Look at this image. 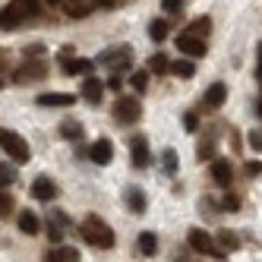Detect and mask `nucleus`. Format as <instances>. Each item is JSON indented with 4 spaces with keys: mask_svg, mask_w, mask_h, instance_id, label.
<instances>
[{
    "mask_svg": "<svg viewBox=\"0 0 262 262\" xmlns=\"http://www.w3.org/2000/svg\"><path fill=\"white\" fill-rule=\"evenodd\" d=\"M79 234H82V237L92 243V247H101V250L114 247V231H111V228H107V224H104L98 215H89V218L82 221Z\"/></svg>",
    "mask_w": 262,
    "mask_h": 262,
    "instance_id": "f257e3e1",
    "label": "nucleus"
},
{
    "mask_svg": "<svg viewBox=\"0 0 262 262\" xmlns=\"http://www.w3.org/2000/svg\"><path fill=\"white\" fill-rule=\"evenodd\" d=\"M0 148H4L13 161H29V158H32L29 142H26L19 133H13V129H0Z\"/></svg>",
    "mask_w": 262,
    "mask_h": 262,
    "instance_id": "f03ea898",
    "label": "nucleus"
},
{
    "mask_svg": "<svg viewBox=\"0 0 262 262\" xmlns=\"http://www.w3.org/2000/svg\"><path fill=\"white\" fill-rule=\"evenodd\" d=\"M186 240H190V247L196 250V253H205V256H215V259H221L224 253H221V247H218V243L209 237V234H205L202 228H193L190 231V237H186Z\"/></svg>",
    "mask_w": 262,
    "mask_h": 262,
    "instance_id": "7ed1b4c3",
    "label": "nucleus"
},
{
    "mask_svg": "<svg viewBox=\"0 0 262 262\" xmlns=\"http://www.w3.org/2000/svg\"><path fill=\"white\" fill-rule=\"evenodd\" d=\"M101 67H111V70H126L129 63H133V48H111L104 51L98 57Z\"/></svg>",
    "mask_w": 262,
    "mask_h": 262,
    "instance_id": "20e7f679",
    "label": "nucleus"
},
{
    "mask_svg": "<svg viewBox=\"0 0 262 262\" xmlns=\"http://www.w3.org/2000/svg\"><path fill=\"white\" fill-rule=\"evenodd\" d=\"M114 117H117L120 123H136V120L142 117V104H139L136 98H120V101L114 104Z\"/></svg>",
    "mask_w": 262,
    "mask_h": 262,
    "instance_id": "39448f33",
    "label": "nucleus"
},
{
    "mask_svg": "<svg viewBox=\"0 0 262 262\" xmlns=\"http://www.w3.org/2000/svg\"><path fill=\"white\" fill-rule=\"evenodd\" d=\"M48 76V63L45 60H29L16 70V82H38Z\"/></svg>",
    "mask_w": 262,
    "mask_h": 262,
    "instance_id": "423d86ee",
    "label": "nucleus"
},
{
    "mask_svg": "<svg viewBox=\"0 0 262 262\" xmlns=\"http://www.w3.org/2000/svg\"><path fill=\"white\" fill-rule=\"evenodd\" d=\"M23 23H26V10L16 4V0L0 10V29H16V26H23Z\"/></svg>",
    "mask_w": 262,
    "mask_h": 262,
    "instance_id": "0eeeda50",
    "label": "nucleus"
},
{
    "mask_svg": "<svg viewBox=\"0 0 262 262\" xmlns=\"http://www.w3.org/2000/svg\"><path fill=\"white\" fill-rule=\"evenodd\" d=\"M63 70L70 73V76H76V73H79V76H89V73H92V63L89 60H82V57H73V48H63Z\"/></svg>",
    "mask_w": 262,
    "mask_h": 262,
    "instance_id": "6e6552de",
    "label": "nucleus"
},
{
    "mask_svg": "<svg viewBox=\"0 0 262 262\" xmlns=\"http://www.w3.org/2000/svg\"><path fill=\"white\" fill-rule=\"evenodd\" d=\"M89 158L95 164H111V158H114V145H111V139H95L89 145Z\"/></svg>",
    "mask_w": 262,
    "mask_h": 262,
    "instance_id": "1a4fd4ad",
    "label": "nucleus"
},
{
    "mask_svg": "<svg viewBox=\"0 0 262 262\" xmlns=\"http://www.w3.org/2000/svg\"><path fill=\"white\" fill-rule=\"evenodd\" d=\"M82 98L89 104H101V98H104V82L98 76H85L82 79Z\"/></svg>",
    "mask_w": 262,
    "mask_h": 262,
    "instance_id": "9d476101",
    "label": "nucleus"
},
{
    "mask_svg": "<svg viewBox=\"0 0 262 262\" xmlns=\"http://www.w3.org/2000/svg\"><path fill=\"white\" fill-rule=\"evenodd\" d=\"M177 48L186 54V57H202V54H205V41L196 38V35H190V32H183L177 38Z\"/></svg>",
    "mask_w": 262,
    "mask_h": 262,
    "instance_id": "9b49d317",
    "label": "nucleus"
},
{
    "mask_svg": "<svg viewBox=\"0 0 262 262\" xmlns=\"http://www.w3.org/2000/svg\"><path fill=\"white\" fill-rule=\"evenodd\" d=\"M73 101H76V95H70V92H45V95H38L41 107H70Z\"/></svg>",
    "mask_w": 262,
    "mask_h": 262,
    "instance_id": "f8f14e48",
    "label": "nucleus"
},
{
    "mask_svg": "<svg viewBox=\"0 0 262 262\" xmlns=\"http://www.w3.org/2000/svg\"><path fill=\"white\" fill-rule=\"evenodd\" d=\"M212 180H215L218 186H231V180H234V167L224 161V158H215V161H212Z\"/></svg>",
    "mask_w": 262,
    "mask_h": 262,
    "instance_id": "ddd939ff",
    "label": "nucleus"
},
{
    "mask_svg": "<svg viewBox=\"0 0 262 262\" xmlns=\"http://www.w3.org/2000/svg\"><path fill=\"white\" fill-rule=\"evenodd\" d=\"M32 196H35V199L51 202L54 196H57V186H54V180H51V177H38V180L32 183Z\"/></svg>",
    "mask_w": 262,
    "mask_h": 262,
    "instance_id": "4468645a",
    "label": "nucleus"
},
{
    "mask_svg": "<svg viewBox=\"0 0 262 262\" xmlns=\"http://www.w3.org/2000/svg\"><path fill=\"white\" fill-rule=\"evenodd\" d=\"M129 148H133V164L139 167H148V161H152V155H148V145H145V139L142 136H133V142H129Z\"/></svg>",
    "mask_w": 262,
    "mask_h": 262,
    "instance_id": "2eb2a0df",
    "label": "nucleus"
},
{
    "mask_svg": "<svg viewBox=\"0 0 262 262\" xmlns=\"http://www.w3.org/2000/svg\"><path fill=\"white\" fill-rule=\"evenodd\" d=\"M224 98H228V89H224V82H212L202 101L209 104V107H221V104H224Z\"/></svg>",
    "mask_w": 262,
    "mask_h": 262,
    "instance_id": "dca6fc26",
    "label": "nucleus"
},
{
    "mask_svg": "<svg viewBox=\"0 0 262 262\" xmlns=\"http://www.w3.org/2000/svg\"><path fill=\"white\" fill-rule=\"evenodd\" d=\"M19 231H23V234H29V237H35V234L41 231V221H38V215L26 209V212L19 215Z\"/></svg>",
    "mask_w": 262,
    "mask_h": 262,
    "instance_id": "f3484780",
    "label": "nucleus"
},
{
    "mask_svg": "<svg viewBox=\"0 0 262 262\" xmlns=\"http://www.w3.org/2000/svg\"><path fill=\"white\" fill-rule=\"evenodd\" d=\"M67 16H70V19H85V16L92 13V4H89V0H67Z\"/></svg>",
    "mask_w": 262,
    "mask_h": 262,
    "instance_id": "a211bd4d",
    "label": "nucleus"
},
{
    "mask_svg": "<svg viewBox=\"0 0 262 262\" xmlns=\"http://www.w3.org/2000/svg\"><path fill=\"white\" fill-rule=\"evenodd\" d=\"M76 259H79V253L73 247H60V250H54V253L45 256V262H76Z\"/></svg>",
    "mask_w": 262,
    "mask_h": 262,
    "instance_id": "6ab92c4d",
    "label": "nucleus"
},
{
    "mask_svg": "<svg viewBox=\"0 0 262 262\" xmlns=\"http://www.w3.org/2000/svg\"><path fill=\"white\" fill-rule=\"evenodd\" d=\"M60 136H67V139H82L85 129H82L79 120H63V123H60Z\"/></svg>",
    "mask_w": 262,
    "mask_h": 262,
    "instance_id": "aec40b11",
    "label": "nucleus"
},
{
    "mask_svg": "<svg viewBox=\"0 0 262 262\" xmlns=\"http://www.w3.org/2000/svg\"><path fill=\"white\" fill-rule=\"evenodd\" d=\"M155 250H158V237L155 234H139V253L142 256H155Z\"/></svg>",
    "mask_w": 262,
    "mask_h": 262,
    "instance_id": "412c9836",
    "label": "nucleus"
},
{
    "mask_svg": "<svg viewBox=\"0 0 262 262\" xmlns=\"http://www.w3.org/2000/svg\"><path fill=\"white\" fill-rule=\"evenodd\" d=\"M129 209H133L136 215H142V212H145V193H142V190H136V186L129 190Z\"/></svg>",
    "mask_w": 262,
    "mask_h": 262,
    "instance_id": "4be33fe9",
    "label": "nucleus"
},
{
    "mask_svg": "<svg viewBox=\"0 0 262 262\" xmlns=\"http://www.w3.org/2000/svg\"><path fill=\"white\" fill-rule=\"evenodd\" d=\"M209 29H212V19L209 16H199V19H193V26H190V35L202 38V35H209Z\"/></svg>",
    "mask_w": 262,
    "mask_h": 262,
    "instance_id": "5701e85b",
    "label": "nucleus"
},
{
    "mask_svg": "<svg viewBox=\"0 0 262 262\" xmlns=\"http://www.w3.org/2000/svg\"><path fill=\"white\" fill-rule=\"evenodd\" d=\"M148 38H152V41H164L167 38V23L164 19H155L152 26H148Z\"/></svg>",
    "mask_w": 262,
    "mask_h": 262,
    "instance_id": "b1692460",
    "label": "nucleus"
},
{
    "mask_svg": "<svg viewBox=\"0 0 262 262\" xmlns=\"http://www.w3.org/2000/svg\"><path fill=\"white\" fill-rule=\"evenodd\" d=\"M171 73H177L180 79H190V76H193V63H190V60H174V63H171Z\"/></svg>",
    "mask_w": 262,
    "mask_h": 262,
    "instance_id": "393cba45",
    "label": "nucleus"
},
{
    "mask_svg": "<svg viewBox=\"0 0 262 262\" xmlns=\"http://www.w3.org/2000/svg\"><path fill=\"white\" fill-rule=\"evenodd\" d=\"M148 70H152V73H167V70H171V60H167L164 54H155V57L148 60Z\"/></svg>",
    "mask_w": 262,
    "mask_h": 262,
    "instance_id": "a878e982",
    "label": "nucleus"
},
{
    "mask_svg": "<svg viewBox=\"0 0 262 262\" xmlns=\"http://www.w3.org/2000/svg\"><path fill=\"white\" fill-rule=\"evenodd\" d=\"M129 82H133L136 92H145V89H148V70H136L133 76H129Z\"/></svg>",
    "mask_w": 262,
    "mask_h": 262,
    "instance_id": "bb28decb",
    "label": "nucleus"
},
{
    "mask_svg": "<svg viewBox=\"0 0 262 262\" xmlns=\"http://www.w3.org/2000/svg\"><path fill=\"white\" fill-rule=\"evenodd\" d=\"M23 10H26V16H38L41 13V0H16Z\"/></svg>",
    "mask_w": 262,
    "mask_h": 262,
    "instance_id": "cd10ccee",
    "label": "nucleus"
},
{
    "mask_svg": "<svg viewBox=\"0 0 262 262\" xmlns=\"http://www.w3.org/2000/svg\"><path fill=\"white\" fill-rule=\"evenodd\" d=\"M13 180H16V171H13L10 164H0V190H4V186H10Z\"/></svg>",
    "mask_w": 262,
    "mask_h": 262,
    "instance_id": "c85d7f7f",
    "label": "nucleus"
},
{
    "mask_svg": "<svg viewBox=\"0 0 262 262\" xmlns=\"http://www.w3.org/2000/svg\"><path fill=\"white\" fill-rule=\"evenodd\" d=\"M161 161H164V171H167V174H174V171H177V155L171 152V148H167V152L161 155Z\"/></svg>",
    "mask_w": 262,
    "mask_h": 262,
    "instance_id": "c756f323",
    "label": "nucleus"
},
{
    "mask_svg": "<svg viewBox=\"0 0 262 262\" xmlns=\"http://www.w3.org/2000/svg\"><path fill=\"white\" fill-rule=\"evenodd\" d=\"M10 212H13V196L0 190V218H4V215H10Z\"/></svg>",
    "mask_w": 262,
    "mask_h": 262,
    "instance_id": "7c9ffc66",
    "label": "nucleus"
},
{
    "mask_svg": "<svg viewBox=\"0 0 262 262\" xmlns=\"http://www.w3.org/2000/svg\"><path fill=\"white\" fill-rule=\"evenodd\" d=\"M48 237H51V243H60L63 240V228H60V224H48Z\"/></svg>",
    "mask_w": 262,
    "mask_h": 262,
    "instance_id": "2f4dec72",
    "label": "nucleus"
},
{
    "mask_svg": "<svg viewBox=\"0 0 262 262\" xmlns=\"http://www.w3.org/2000/svg\"><path fill=\"white\" fill-rule=\"evenodd\" d=\"M221 209H224V212H237V209H240V199H237V196H224V199H221Z\"/></svg>",
    "mask_w": 262,
    "mask_h": 262,
    "instance_id": "473e14b6",
    "label": "nucleus"
},
{
    "mask_svg": "<svg viewBox=\"0 0 262 262\" xmlns=\"http://www.w3.org/2000/svg\"><path fill=\"white\" fill-rule=\"evenodd\" d=\"M161 7H164V13H180L183 0H161Z\"/></svg>",
    "mask_w": 262,
    "mask_h": 262,
    "instance_id": "72a5a7b5",
    "label": "nucleus"
},
{
    "mask_svg": "<svg viewBox=\"0 0 262 262\" xmlns=\"http://www.w3.org/2000/svg\"><path fill=\"white\" fill-rule=\"evenodd\" d=\"M218 240H221V247H228V250H234L237 243H240V240H237L234 234H228V231H221V237H218Z\"/></svg>",
    "mask_w": 262,
    "mask_h": 262,
    "instance_id": "f704fd0d",
    "label": "nucleus"
},
{
    "mask_svg": "<svg viewBox=\"0 0 262 262\" xmlns=\"http://www.w3.org/2000/svg\"><path fill=\"white\" fill-rule=\"evenodd\" d=\"M196 126H199V117L196 114H183V129H190V133H193Z\"/></svg>",
    "mask_w": 262,
    "mask_h": 262,
    "instance_id": "c9c22d12",
    "label": "nucleus"
},
{
    "mask_svg": "<svg viewBox=\"0 0 262 262\" xmlns=\"http://www.w3.org/2000/svg\"><path fill=\"white\" fill-rule=\"evenodd\" d=\"M212 152H215V148H212V142L199 145V161H209V158H212Z\"/></svg>",
    "mask_w": 262,
    "mask_h": 262,
    "instance_id": "e433bc0d",
    "label": "nucleus"
},
{
    "mask_svg": "<svg viewBox=\"0 0 262 262\" xmlns=\"http://www.w3.org/2000/svg\"><path fill=\"white\" fill-rule=\"evenodd\" d=\"M247 174H262V161H247Z\"/></svg>",
    "mask_w": 262,
    "mask_h": 262,
    "instance_id": "4c0bfd02",
    "label": "nucleus"
},
{
    "mask_svg": "<svg viewBox=\"0 0 262 262\" xmlns=\"http://www.w3.org/2000/svg\"><path fill=\"white\" fill-rule=\"evenodd\" d=\"M41 51H45L41 45H32V48H26V54H29V57H41Z\"/></svg>",
    "mask_w": 262,
    "mask_h": 262,
    "instance_id": "58836bf2",
    "label": "nucleus"
},
{
    "mask_svg": "<svg viewBox=\"0 0 262 262\" xmlns=\"http://www.w3.org/2000/svg\"><path fill=\"white\" fill-rule=\"evenodd\" d=\"M45 4H51V7H60V4H67V0H45Z\"/></svg>",
    "mask_w": 262,
    "mask_h": 262,
    "instance_id": "ea45409f",
    "label": "nucleus"
},
{
    "mask_svg": "<svg viewBox=\"0 0 262 262\" xmlns=\"http://www.w3.org/2000/svg\"><path fill=\"white\" fill-rule=\"evenodd\" d=\"M259 79H262V60H259Z\"/></svg>",
    "mask_w": 262,
    "mask_h": 262,
    "instance_id": "a19ab883",
    "label": "nucleus"
},
{
    "mask_svg": "<svg viewBox=\"0 0 262 262\" xmlns=\"http://www.w3.org/2000/svg\"><path fill=\"white\" fill-rule=\"evenodd\" d=\"M259 60H262V45H259Z\"/></svg>",
    "mask_w": 262,
    "mask_h": 262,
    "instance_id": "79ce46f5",
    "label": "nucleus"
},
{
    "mask_svg": "<svg viewBox=\"0 0 262 262\" xmlns=\"http://www.w3.org/2000/svg\"><path fill=\"white\" fill-rule=\"evenodd\" d=\"M259 114H262V101H259Z\"/></svg>",
    "mask_w": 262,
    "mask_h": 262,
    "instance_id": "37998d69",
    "label": "nucleus"
},
{
    "mask_svg": "<svg viewBox=\"0 0 262 262\" xmlns=\"http://www.w3.org/2000/svg\"><path fill=\"white\" fill-rule=\"evenodd\" d=\"M0 85H4V82H0Z\"/></svg>",
    "mask_w": 262,
    "mask_h": 262,
    "instance_id": "c03bdc74",
    "label": "nucleus"
}]
</instances>
